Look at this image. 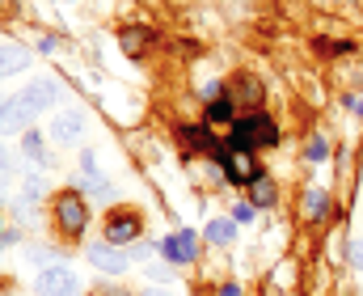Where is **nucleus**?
<instances>
[{
    "label": "nucleus",
    "instance_id": "nucleus-1",
    "mask_svg": "<svg viewBox=\"0 0 363 296\" xmlns=\"http://www.w3.org/2000/svg\"><path fill=\"white\" fill-rule=\"evenodd\" d=\"M55 98H60V81H51V77L30 81L21 94H13V98L4 102L0 131H30V123H34L47 106H55Z\"/></svg>",
    "mask_w": 363,
    "mask_h": 296
},
{
    "label": "nucleus",
    "instance_id": "nucleus-2",
    "mask_svg": "<svg viewBox=\"0 0 363 296\" xmlns=\"http://www.w3.org/2000/svg\"><path fill=\"white\" fill-rule=\"evenodd\" d=\"M279 144V127H274L271 114H250V119H237L233 127H228V148H237V153H250V148H271Z\"/></svg>",
    "mask_w": 363,
    "mask_h": 296
},
{
    "label": "nucleus",
    "instance_id": "nucleus-3",
    "mask_svg": "<svg viewBox=\"0 0 363 296\" xmlns=\"http://www.w3.org/2000/svg\"><path fill=\"white\" fill-rule=\"evenodd\" d=\"M55 224L68 233V237H81L85 224H89V203L81 199V191H60L55 195Z\"/></svg>",
    "mask_w": 363,
    "mask_h": 296
},
{
    "label": "nucleus",
    "instance_id": "nucleus-4",
    "mask_svg": "<svg viewBox=\"0 0 363 296\" xmlns=\"http://www.w3.org/2000/svg\"><path fill=\"white\" fill-rule=\"evenodd\" d=\"M216 161L224 165L228 182H237V187H245V182L254 187V182L262 178V170L254 165V157H250V153H237V148H224V144H220V148H216Z\"/></svg>",
    "mask_w": 363,
    "mask_h": 296
},
{
    "label": "nucleus",
    "instance_id": "nucleus-5",
    "mask_svg": "<svg viewBox=\"0 0 363 296\" xmlns=\"http://www.w3.org/2000/svg\"><path fill=\"white\" fill-rule=\"evenodd\" d=\"M34 288H38V296H81V280L64 263H55V267H43L38 271Z\"/></svg>",
    "mask_w": 363,
    "mask_h": 296
},
{
    "label": "nucleus",
    "instance_id": "nucleus-6",
    "mask_svg": "<svg viewBox=\"0 0 363 296\" xmlns=\"http://www.w3.org/2000/svg\"><path fill=\"white\" fill-rule=\"evenodd\" d=\"M161 254H165V263H174V267H190V263L199 258V233H194V229L169 233V237L161 241Z\"/></svg>",
    "mask_w": 363,
    "mask_h": 296
},
{
    "label": "nucleus",
    "instance_id": "nucleus-7",
    "mask_svg": "<svg viewBox=\"0 0 363 296\" xmlns=\"http://www.w3.org/2000/svg\"><path fill=\"white\" fill-rule=\"evenodd\" d=\"M85 258H89V267H97L101 275H127V250H118V246H110V241H93L89 250H85Z\"/></svg>",
    "mask_w": 363,
    "mask_h": 296
},
{
    "label": "nucleus",
    "instance_id": "nucleus-8",
    "mask_svg": "<svg viewBox=\"0 0 363 296\" xmlns=\"http://www.w3.org/2000/svg\"><path fill=\"white\" fill-rule=\"evenodd\" d=\"M140 233H144V220L135 216V212H114L110 220H106V241L110 246H131V241H140Z\"/></svg>",
    "mask_w": 363,
    "mask_h": 296
},
{
    "label": "nucleus",
    "instance_id": "nucleus-9",
    "mask_svg": "<svg viewBox=\"0 0 363 296\" xmlns=\"http://www.w3.org/2000/svg\"><path fill=\"white\" fill-rule=\"evenodd\" d=\"M47 140H55V144H81V140H85V119H81L77 110H64V114H55V119H51V131H47Z\"/></svg>",
    "mask_w": 363,
    "mask_h": 296
},
{
    "label": "nucleus",
    "instance_id": "nucleus-10",
    "mask_svg": "<svg viewBox=\"0 0 363 296\" xmlns=\"http://www.w3.org/2000/svg\"><path fill=\"white\" fill-rule=\"evenodd\" d=\"M30 64H34V51H30V47H21V43H0V81L26 72Z\"/></svg>",
    "mask_w": 363,
    "mask_h": 296
},
{
    "label": "nucleus",
    "instance_id": "nucleus-11",
    "mask_svg": "<svg viewBox=\"0 0 363 296\" xmlns=\"http://www.w3.org/2000/svg\"><path fill=\"white\" fill-rule=\"evenodd\" d=\"M237 102H233V94H216V98L207 102V123H237V110H233Z\"/></svg>",
    "mask_w": 363,
    "mask_h": 296
},
{
    "label": "nucleus",
    "instance_id": "nucleus-12",
    "mask_svg": "<svg viewBox=\"0 0 363 296\" xmlns=\"http://www.w3.org/2000/svg\"><path fill=\"white\" fill-rule=\"evenodd\" d=\"M203 237H207L211 246H228V241H237V220H211Z\"/></svg>",
    "mask_w": 363,
    "mask_h": 296
},
{
    "label": "nucleus",
    "instance_id": "nucleus-13",
    "mask_svg": "<svg viewBox=\"0 0 363 296\" xmlns=\"http://www.w3.org/2000/svg\"><path fill=\"white\" fill-rule=\"evenodd\" d=\"M21 153H26V157H34V161H47V136H43V131H34V127H30V131H21Z\"/></svg>",
    "mask_w": 363,
    "mask_h": 296
},
{
    "label": "nucleus",
    "instance_id": "nucleus-14",
    "mask_svg": "<svg viewBox=\"0 0 363 296\" xmlns=\"http://www.w3.org/2000/svg\"><path fill=\"white\" fill-rule=\"evenodd\" d=\"M178 136L186 140V144H190V148H203V153H211V157H216V148H220V144L207 136V127H182Z\"/></svg>",
    "mask_w": 363,
    "mask_h": 296
},
{
    "label": "nucleus",
    "instance_id": "nucleus-15",
    "mask_svg": "<svg viewBox=\"0 0 363 296\" xmlns=\"http://www.w3.org/2000/svg\"><path fill=\"white\" fill-rule=\"evenodd\" d=\"M325 212H330V195H325V191H308V195H304V216H308V220H321Z\"/></svg>",
    "mask_w": 363,
    "mask_h": 296
},
{
    "label": "nucleus",
    "instance_id": "nucleus-16",
    "mask_svg": "<svg viewBox=\"0 0 363 296\" xmlns=\"http://www.w3.org/2000/svg\"><path fill=\"white\" fill-rule=\"evenodd\" d=\"M274 195H279V191H274V182L267 178V174H262V178L254 182V207H271Z\"/></svg>",
    "mask_w": 363,
    "mask_h": 296
},
{
    "label": "nucleus",
    "instance_id": "nucleus-17",
    "mask_svg": "<svg viewBox=\"0 0 363 296\" xmlns=\"http://www.w3.org/2000/svg\"><path fill=\"white\" fill-rule=\"evenodd\" d=\"M89 178V191H93V199H114V187L101 178V174H85Z\"/></svg>",
    "mask_w": 363,
    "mask_h": 296
},
{
    "label": "nucleus",
    "instance_id": "nucleus-18",
    "mask_svg": "<svg viewBox=\"0 0 363 296\" xmlns=\"http://www.w3.org/2000/svg\"><path fill=\"white\" fill-rule=\"evenodd\" d=\"M43 191H47V182H43V174H26V195H30V199H38Z\"/></svg>",
    "mask_w": 363,
    "mask_h": 296
},
{
    "label": "nucleus",
    "instance_id": "nucleus-19",
    "mask_svg": "<svg viewBox=\"0 0 363 296\" xmlns=\"http://www.w3.org/2000/svg\"><path fill=\"white\" fill-rule=\"evenodd\" d=\"M325 157H330V144L325 140H313L308 144V161H325Z\"/></svg>",
    "mask_w": 363,
    "mask_h": 296
},
{
    "label": "nucleus",
    "instance_id": "nucleus-20",
    "mask_svg": "<svg viewBox=\"0 0 363 296\" xmlns=\"http://www.w3.org/2000/svg\"><path fill=\"white\" fill-rule=\"evenodd\" d=\"M233 220H237V224H250V220H254V203H237V207H233Z\"/></svg>",
    "mask_w": 363,
    "mask_h": 296
},
{
    "label": "nucleus",
    "instance_id": "nucleus-21",
    "mask_svg": "<svg viewBox=\"0 0 363 296\" xmlns=\"http://www.w3.org/2000/svg\"><path fill=\"white\" fill-rule=\"evenodd\" d=\"M148 254H152L148 241H131V246H127V258H148Z\"/></svg>",
    "mask_w": 363,
    "mask_h": 296
},
{
    "label": "nucleus",
    "instance_id": "nucleus-22",
    "mask_svg": "<svg viewBox=\"0 0 363 296\" xmlns=\"http://www.w3.org/2000/svg\"><path fill=\"white\" fill-rule=\"evenodd\" d=\"M148 280H152V284H165V280H174V275H169V267H148Z\"/></svg>",
    "mask_w": 363,
    "mask_h": 296
},
{
    "label": "nucleus",
    "instance_id": "nucleus-23",
    "mask_svg": "<svg viewBox=\"0 0 363 296\" xmlns=\"http://www.w3.org/2000/svg\"><path fill=\"white\" fill-rule=\"evenodd\" d=\"M351 263L363 271V237H359V241H351Z\"/></svg>",
    "mask_w": 363,
    "mask_h": 296
},
{
    "label": "nucleus",
    "instance_id": "nucleus-24",
    "mask_svg": "<svg viewBox=\"0 0 363 296\" xmlns=\"http://www.w3.org/2000/svg\"><path fill=\"white\" fill-rule=\"evenodd\" d=\"M347 110H351V114H359V119H363V94H359V98H347Z\"/></svg>",
    "mask_w": 363,
    "mask_h": 296
},
{
    "label": "nucleus",
    "instance_id": "nucleus-25",
    "mask_svg": "<svg viewBox=\"0 0 363 296\" xmlns=\"http://www.w3.org/2000/svg\"><path fill=\"white\" fill-rule=\"evenodd\" d=\"M220 296H241V288H237V284H224V288H220Z\"/></svg>",
    "mask_w": 363,
    "mask_h": 296
},
{
    "label": "nucleus",
    "instance_id": "nucleus-26",
    "mask_svg": "<svg viewBox=\"0 0 363 296\" xmlns=\"http://www.w3.org/2000/svg\"><path fill=\"white\" fill-rule=\"evenodd\" d=\"M0 170H9V153H4V140H0Z\"/></svg>",
    "mask_w": 363,
    "mask_h": 296
},
{
    "label": "nucleus",
    "instance_id": "nucleus-27",
    "mask_svg": "<svg viewBox=\"0 0 363 296\" xmlns=\"http://www.w3.org/2000/svg\"><path fill=\"white\" fill-rule=\"evenodd\" d=\"M144 296H169V292H165V288H148Z\"/></svg>",
    "mask_w": 363,
    "mask_h": 296
},
{
    "label": "nucleus",
    "instance_id": "nucleus-28",
    "mask_svg": "<svg viewBox=\"0 0 363 296\" xmlns=\"http://www.w3.org/2000/svg\"><path fill=\"white\" fill-rule=\"evenodd\" d=\"M0 119H4V102H0Z\"/></svg>",
    "mask_w": 363,
    "mask_h": 296
}]
</instances>
